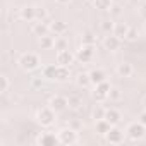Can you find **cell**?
<instances>
[{
  "label": "cell",
  "mask_w": 146,
  "mask_h": 146,
  "mask_svg": "<svg viewBox=\"0 0 146 146\" xmlns=\"http://www.w3.org/2000/svg\"><path fill=\"white\" fill-rule=\"evenodd\" d=\"M17 64H19V67H21L23 70L33 72V70H36V69L41 65V60H40V57H38L35 52H24V53L19 55Z\"/></svg>",
  "instance_id": "obj_1"
},
{
  "label": "cell",
  "mask_w": 146,
  "mask_h": 146,
  "mask_svg": "<svg viewBox=\"0 0 146 146\" xmlns=\"http://www.w3.org/2000/svg\"><path fill=\"white\" fill-rule=\"evenodd\" d=\"M55 113H57V112H55L50 105H46V107H40V108L36 110L35 119H36V122H38L41 127H50V125L55 124Z\"/></svg>",
  "instance_id": "obj_2"
},
{
  "label": "cell",
  "mask_w": 146,
  "mask_h": 146,
  "mask_svg": "<svg viewBox=\"0 0 146 146\" xmlns=\"http://www.w3.org/2000/svg\"><path fill=\"white\" fill-rule=\"evenodd\" d=\"M125 136H127L131 141H141V139L146 136V125H143L139 120L131 122V124L125 127Z\"/></svg>",
  "instance_id": "obj_3"
},
{
  "label": "cell",
  "mask_w": 146,
  "mask_h": 146,
  "mask_svg": "<svg viewBox=\"0 0 146 146\" xmlns=\"http://www.w3.org/2000/svg\"><path fill=\"white\" fill-rule=\"evenodd\" d=\"M57 134H58V143H60V144L70 146V144H76V143L79 141L78 131L72 129V127H64V129H60Z\"/></svg>",
  "instance_id": "obj_4"
},
{
  "label": "cell",
  "mask_w": 146,
  "mask_h": 146,
  "mask_svg": "<svg viewBox=\"0 0 146 146\" xmlns=\"http://www.w3.org/2000/svg\"><path fill=\"white\" fill-rule=\"evenodd\" d=\"M110 88H112V84H110V83H107V81H103V83H100V84H96V86H95V90L91 91V96H93L98 103H103V102H107V100H108Z\"/></svg>",
  "instance_id": "obj_5"
},
{
  "label": "cell",
  "mask_w": 146,
  "mask_h": 146,
  "mask_svg": "<svg viewBox=\"0 0 146 146\" xmlns=\"http://www.w3.org/2000/svg\"><path fill=\"white\" fill-rule=\"evenodd\" d=\"M95 57V45H81L76 52V58L83 64H90Z\"/></svg>",
  "instance_id": "obj_6"
},
{
  "label": "cell",
  "mask_w": 146,
  "mask_h": 146,
  "mask_svg": "<svg viewBox=\"0 0 146 146\" xmlns=\"http://www.w3.org/2000/svg\"><path fill=\"white\" fill-rule=\"evenodd\" d=\"M48 105L58 113V112H64L65 108H69V98L64 95H53V96H50Z\"/></svg>",
  "instance_id": "obj_7"
},
{
  "label": "cell",
  "mask_w": 146,
  "mask_h": 146,
  "mask_svg": "<svg viewBox=\"0 0 146 146\" xmlns=\"http://www.w3.org/2000/svg\"><path fill=\"white\" fill-rule=\"evenodd\" d=\"M74 60H76V55L72 53V52H69V48L67 50H58L57 52V55H55V62H57V65H70V64H74Z\"/></svg>",
  "instance_id": "obj_8"
},
{
  "label": "cell",
  "mask_w": 146,
  "mask_h": 146,
  "mask_svg": "<svg viewBox=\"0 0 146 146\" xmlns=\"http://www.w3.org/2000/svg\"><path fill=\"white\" fill-rule=\"evenodd\" d=\"M105 141L110 143V144H120L124 141V131L119 129L117 125H112L110 131L105 134Z\"/></svg>",
  "instance_id": "obj_9"
},
{
  "label": "cell",
  "mask_w": 146,
  "mask_h": 146,
  "mask_svg": "<svg viewBox=\"0 0 146 146\" xmlns=\"http://www.w3.org/2000/svg\"><path fill=\"white\" fill-rule=\"evenodd\" d=\"M35 143L41 144V146H53V144L58 143V134H55V132H41V134L36 136Z\"/></svg>",
  "instance_id": "obj_10"
},
{
  "label": "cell",
  "mask_w": 146,
  "mask_h": 146,
  "mask_svg": "<svg viewBox=\"0 0 146 146\" xmlns=\"http://www.w3.org/2000/svg\"><path fill=\"white\" fill-rule=\"evenodd\" d=\"M48 31H50V23H46V21H33L31 23V33L35 36L41 38V36L48 35Z\"/></svg>",
  "instance_id": "obj_11"
},
{
  "label": "cell",
  "mask_w": 146,
  "mask_h": 146,
  "mask_svg": "<svg viewBox=\"0 0 146 146\" xmlns=\"http://www.w3.org/2000/svg\"><path fill=\"white\" fill-rule=\"evenodd\" d=\"M120 45H122V40L117 38L113 33L103 38V48H105L107 52H117V50L120 48Z\"/></svg>",
  "instance_id": "obj_12"
},
{
  "label": "cell",
  "mask_w": 146,
  "mask_h": 146,
  "mask_svg": "<svg viewBox=\"0 0 146 146\" xmlns=\"http://www.w3.org/2000/svg\"><path fill=\"white\" fill-rule=\"evenodd\" d=\"M115 72H117L119 78H132V74H134V67H132L131 62H125V60H124V62L117 64Z\"/></svg>",
  "instance_id": "obj_13"
},
{
  "label": "cell",
  "mask_w": 146,
  "mask_h": 146,
  "mask_svg": "<svg viewBox=\"0 0 146 146\" xmlns=\"http://www.w3.org/2000/svg\"><path fill=\"white\" fill-rule=\"evenodd\" d=\"M19 17H21L23 21H26V23L36 21V7H33V5H24V7H21V9H19Z\"/></svg>",
  "instance_id": "obj_14"
},
{
  "label": "cell",
  "mask_w": 146,
  "mask_h": 146,
  "mask_svg": "<svg viewBox=\"0 0 146 146\" xmlns=\"http://www.w3.org/2000/svg\"><path fill=\"white\" fill-rule=\"evenodd\" d=\"M70 78V70L67 65H57V72H55V81L57 83H65Z\"/></svg>",
  "instance_id": "obj_15"
},
{
  "label": "cell",
  "mask_w": 146,
  "mask_h": 146,
  "mask_svg": "<svg viewBox=\"0 0 146 146\" xmlns=\"http://www.w3.org/2000/svg\"><path fill=\"white\" fill-rule=\"evenodd\" d=\"M55 72H57V65L46 64V65L41 67V78L45 81H55Z\"/></svg>",
  "instance_id": "obj_16"
},
{
  "label": "cell",
  "mask_w": 146,
  "mask_h": 146,
  "mask_svg": "<svg viewBox=\"0 0 146 146\" xmlns=\"http://www.w3.org/2000/svg\"><path fill=\"white\" fill-rule=\"evenodd\" d=\"M110 127H112V124H110L107 119L95 120V131H96V134H98V136H103V137H105V134L110 131Z\"/></svg>",
  "instance_id": "obj_17"
},
{
  "label": "cell",
  "mask_w": 146,
  "mask_h": 146,
  "mask_svg": "<svg viewBox=\"0 0 146 146\" xmlns=\"http://www.w3.org/2000/svg\"><path fill=\"white\" fill-rule=\"evenodd\" d=\"M105 119H107L112 125H117V124L122 120V113H120L117 108H107V112H105Z\"/></svg>",
  "instance_id": "obj_18"
},
{
  "label": "cell",
  "mask_w": 146,
  "mask_h": 146,
  "mask_svg": "<svg viewBox=\"0 0 146 146\" xmlns=\"http://www.w3.org/2000/svg\"><path fill=\"white\" fill-rule=\"evenodd\" d=\"M90 78H91V84H95V86L103 83V81H107V74H105V70H102V69H93L90 72Z\"/></svg>",
  "instance_id": "obj_19"
},
{
  "label": "cell",
  "mask_w": 146,
  "mask_h": 146,
  "mask_svg": "<svg viewBox=\"0 0 146 146\" xmlns=\"http://www.w3.org/2000/svg\"><path fill=\"white\" fill-rule=\"evenodd\" d=\"M50 31L55 35V36H60L67 31V24L64 21H50Z\"/></svg>",
  "instance_id": "obj_20"
},
{
  "label": "cell",
  "mask_w": 146,
  "mask_h": 146,
  "mask_svg": "<svg viewBox=\"0 0 146 146\" xmlns=\"http://www.w3.org/2000/svg\"><path fill=\"white\" fill-rule=\"evenodd\" d=\"M69 98V108L70 110H74V112H79L81 108H83V98L79 96V95H69L67 96Z\"/></svg>",
  "instance_id": "obj_21"
},
{
  "label": "cell",
  "mask_w": 146,
  "mask_h": 146,
  "mask_svg": "<svg viewBox=\"0 0 146 146\" xmlns=\"http://www.w3.org/2000/svg\"><path fill=\"white\" fill-rule=\"evenodd\" d=\"M129 28H131V26H129V24H125V23H117V24H115V28H113V35H115L117 38H120V40H125Z\"/></svg>",
  "instance_id": "obj_22"
},
{
  "label": "cell",
  "mask_w": 146,
  "mask_h": 146,
  "mask_svg": "<svg viewBox=\"0 0 146 146\" xmlns=\"http://www.w3.org/2000/svg\"><path fill=\"white\" fill-rule=\"evenodd\" d=\"M55 40H57V38H53V36H50V35L41 36V38H40V48H41V50H52V48H55Z\"/></svg>",
  "instance_id": "obj_23"
},
{
  "label": "cell",
  "mask_w": 146,
  "mask_h": 146,
  "mask_svg": "<svg viewBox=\"0 0 146 146\" xmlns=\"http://www.w3.org/2000/svg\"><path fill=\"white\" fill-rule=\"evenodd\" d=\"M76 84L79 88H88L91 84V78H90V72H79L76 76Z\"/></svg>",
  "instance_id": "obj_24"
},
{
  "label": "cell",
  "mask_w": 146,
  "mask_h": 146,
  "mask_svg": "<svg viewBox=\"0 0 146 146\" xmlns=\"http://www.w3.org/2000/svg\"><path fill=\"white\" fill-rule=\"evenodd\" d=\"M113 28H115V23L112 19H103L100 23V29L105 33V35H112L113 33Z\"/></svg>",
  "instance_id": "obj_25"
},
{
  "label": "cell",
  "mask_w": 146,
  "mask_h": 146,
  "mask_svg": "<svg viewBox=\"0 0 146 146\" xmlns=\"http://www.w3.org/2000/svg\"><path fill=\"white\" fill-rule=\"evenodd\" d=\"M112 4V0H93V7L98 11H110Z\"/></svg>",
  "instance_id": "obj_26"
},
{
  "label": "cell",
  "mask_w": 146,
  "mask_h": 146,
  "mask_svg": "<svg viewBox=\"0 0 146 146\" xmlns=\"http://www.w3.org/2000/svg\"><path fill=\"white\" fill-rule=\"evenodd\" d=\"M108 100L110 102H120L122 100V90L119 86H112L110 93H108Z\"/></svg>",
  "instance_id": "obj_27"
},
{
  "label": "cell",
  "mask_w": 146,
  "mask_h": 146,
  "mask_svg": "<svg viewBox=\"0 0 146 146\" xmlns=\"http://www.w3.org/2000/svg\"><path fill=\"white\" fill-rule=\"evenodd\" d=\"M81 41H83V45H95L96 43V36L91 31H84L81 35Z\"/></svg>",
  "instance_id": "obj_28"
},
{
  "label": "cell",
  "mask_w": 146,
  "mask_h": 146,
  "mask_svg": "<svg viewBox=\"0 0 146 146\" xmlns=\"http://www.w3.org/2000/svg\"><path fill=\"white\" fill-rule=\"evenodd\" d=\"M105 112H107V108H105V107H102V105H96V107L93 108V112H91V117H93V120L105 119Z\"/></svg>",
  "instance_id": "obj_29"
},
{
  "label": "cell",
  "mask_w": 146,
  "mask_h": 146,
  "mask_svg": "<svg viewBox=\"0 0 146 146\" xmlns=\"http://www.w3.org/2000/svg\"><path fill=\"white\" fill-rule=\"evenodd\" d=\"M9 90H11V81H9V78L5 74H2V76H0V93L5 95Z\"/></svg>",
  "instance_id": "obj_30"
},
{
  "label": "cell",
  "mask_w": 146,
  "mask_h": 146,
  "mask_svg": "<svg viewBox=\"0 0 146 146\" xmlns=\"http://www.w3.org/2000/svg\"><path fill=\"white\" fill-rule=\"evenodd\" d=\"M108 12H110V17H119V16L122 14V5H120V4H115V2H113Z\"/></svg>",
  "instance_id": "obj_31"
},
{
  "label": "cell",
  "mask_w": 146,
  "mask_h": 146,
  "mask_svg": "<svg viewBox=\"0 0 146 146\" xmlns=\"http://www.w3.org/2000/svg\"><path fill=\"white\" fill-rule=\"evenodd\" d=\"M137 38H139V31L136 29V28H129V31H127V36H125V40L127 41H137Z\"/></svg>",
  "instance_id": "obj_32"
},
{
  "label": "cell",
  "mask_w": 146,
  "mask_h": 146,
  "mask_svg": "<svg viewBox=\"0 0 146 146\" xmlns=\"http://www.w3.org/2000/svg\"><path fill=\"white\" fill-rule=\"evenodd\" d=\"M48 19V12L45 7H36V21H46Z\"/></svg>",
  "instance_id": "obj_33"
},
{
  "label": "cell",
  "mask_w": 146,
  "mask_h": 146,
  "mask_svg": "<svg viewBox=\"0 0 146 146\" xmlns=\"http://www.w3.org/2000/svg\"><path fill=\"white\" fill-rule=\"evenodd\" d=\"M55 50L57 52L58 50H67V40L62 38V36H57V40H55Z\"/></svg>",
  "instance_id": "obj_34"
},
{
  "label": "cell",
  "mask_w": 146,
  "mask_h": 146,
  "mask_svg": "<svg viewBox=\"0 0 146 146\" xmlns=\"http://www.w3.org/2000/svg\"><path fill=\"white\" fill-rule=\"evenodd\" d=\"M43 81H45V79H43L41 76L33 78V79H31V88H35V90H36V88H41V86H43Z\"/></svg>",
  "instance_id": "obj_35"
},
{
  "label": "cell",
  "mask_w": 146,
  "mask_h": 146,
  "mask_svg": "<svg viewBox=\"0 0 146 146\" xmlns=\"http://www.w3.org/2000/svg\"><path fill=\"white\" fill-rule=\"evenodd\" d=\"M139 14H141V17L146 19V2H143V4L139 5Z\"/></svg>",
  "instance_id": "obj_36"
},
{
  "label": "cell",
  "mask_w": 146,
  "mask_h": 146,
  "mask_svg": "<svg viewBox=\"0 0 146 146\" xmlns=\"http://www.w3.org/2000/svg\"><path fill=\"white\" fill-rule=\"evenodd\" d=\"M137 120H139L143 125H146V110H143V112L139 113V119H137Z\"/></svg>",
  "instance_id": "obj_37"
},
{
  "label": "cell",
  "mask_w": 146,
  "mask_h": 146,
  "mask_svg": "<svg viewBox=\"0 0 146 146\" xmlns=\"http://www.w3.org/2000/svg\"><path fill=\"white\" fill-rule=\"evenodd\" d=\"M127 2H129L131 5H139V4L143 2V0H127Z\"/></svg>",
  "instance_id": "obj_38"
},
{
  "label": "cell",
  "mask_w": 146,
  "mask_h": 146,
  "mask_svg": "<svg viewBox=\"0 0 146 146\" xmlns=\"http://www.w3.org/2000/svg\"><path fill=\"white\" fill-rule=\"evenodd\" d=\"M55 2H57V4H62V5H64V4H69L70 0H55Z\"/></svg>",
  "instance_id": "obj_39"
},
{
  "label": "cell",
  "mask_w": 146,
  "mask_h": 146,
  "mask_svg": "<svg viewBox=\"0 0 146 146\" xmlns=\"http://www.w3.org/2000/svg\"><path fill=\"white\" fill-rule=\"evenodd\" d=\"M143 108H144V110H146V96H144V98H143Z\"/></svg>",
  "instance_id": "obj_40"
},
{
  "label": "cell",
  "mask_w": 146,
  "mask_h": 146,
  "mask_svg": "<svg viewBox=\"0 0 146 146\" xmlns=\"http://www.w3.org/2000/svg\"><path fill=\"white\" fill-rule=\"evenodd\" d=\"M143 29H144V33H146V19H144V28H143Z\"/></svg>",
  "instance_id": "obj_41"
},
{
  "label": "cell",
  "mask_w": 146,
  "mask_h": 146,
  "mask_svg": "<svg viewBox=\"0 0 146 146\" xmlns=\"http://www.w3.org/2000/svg\"><path fill=\"white\" fill-rule=\"evenodd\" d=\"M143 2H146V0H143Z\"/></svg>",
  "instance_id": "obj_42"
}]
</instances>
